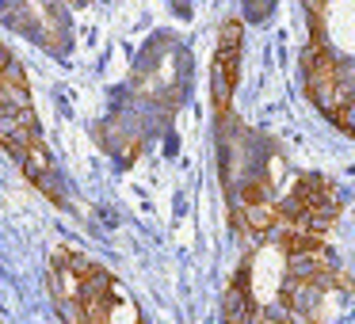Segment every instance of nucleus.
Masks as SVG:
<instances>
[{"label":"nucleus","instance_id":"obj_1","mask_svg":"<svg viewBox=\"0 0 355 324\" xmlns=\"http://www.w3.org/2000/svg\"><path fill=\"white\" fill-rule=\"evenodd\" d=\"M352 278L329 237L268 233L248 240L222 290V324H324L329 298Z\"/></svg>","mask_w":355,"mask_h":324},{"label":"nucleus","instance_id":"obj_2","mask_svg":"<svg viewBox=\"0 0 355 324\" xmlns=\"http://www.w3.org/2000/svg\"><path fill=\"white\" fill-rule=\"evenodd\" d=\"M222 187L230 202V229L241 240L268 233L329 237L344 210V195L317 172H298L268 141L241 130V141H222Z\"/></svg>","mask_w":355,"mask_h":324},{"label":"nucleus","instance_id":"obj_3","mask_svg":"<svg viewBox=\"0 0 355 324\" xmlns=\"http://www.w3.org/2000/svg\"><path fill=\"white\" fill-rule=\"evenodd\" d=\"M46 290L62 324H149L138 298L103 263L73 244H58L50 252Z\"/></svg>","mask_w":355,"mask_h":324},{"label":"nucleus","instance_id":"obj_4","mask_svg":"<svg viewBox=\"0 0 355 324\" xmlns=\"http://www.w3.org/2000/svg\"><path fill=\"white\" fill-rule=\"evenodd\" d=\"M0 149L16 161V168L27 176V183L39 187L54 206L69 210V199L62 191V176L58 164L46 149V134H42L39 111L31 100V84L19 65L16 54L0 46Z\"/></svg>","mask_w":355,"mask_h":324},{"label":"nucleus","instance_id":"obj_5","mask_svg":"<svg viewBox=\"0 0 355 324\" xmlns=\"http://www.w3.org/2000/svg\"><path fill=\"white\" fill-rule=\"evenodd\" d=\"M241 42H245V24L230 16L218 31V50L210 65V96H214V115H233V92H237V73H241Z\"/></svg>","mask_w":355,"mask_h":324},{"label":"nucleus","instance_id":"obj_6","mask_svg":"<svg viewBox=\"0 0 355 324\" xmlns=\"http://www.w3.org/2000/svg\"><path fill=\"white\" fill-rule=\"evenodd\" d=\"M69 4H88V0H69Z\"/></svg>","mask_w":355,"mask_h":324},{"label":"nucleus","instance_id":"obj_7","mask_svg":"<svg viewBox=\"0 0 355 324\" xmlns=\"http://www.w3.org/2000/svg\"><path fill=\"white\" fill-rule=\"evenodd\" d=\"M0 324H4V321H0Z\"/></svg>","mask_w":355,"mask_h":324}]
</instances>
